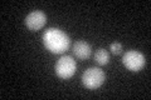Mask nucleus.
Segmentation results:
<instances>
[{"mask_svg":"<svg viewBox=\"0 0 151 100\" xmlns=\"http://www.w3.org/2000/svg\"><path fill=\"white\" fill-rule=\"evenodd\" d=\"M47 23V15L40 11V10H35V11H32L27 15L25 18V25L29 30L33 31H37V30H40Z\"/></svg>","mask_w":151,"mask_h":100,"instance_id":"obj_5","label":"nucleus"},{"mask_svg":"<svg viewBox=\"0 0 151 100\" xmlns=\"http://www.w3.org/2000/svg\"><path fill=\"white\" fill-rule=\"evenodd\" d=\"M91 46H89L88 43L83 41V40H79L74 44L73 46V54L77 56L78 59L81 60H86L91 56Z\"/></svg>","mask_w":151,"mask_h":100,"instance_id":"obj_6","label":"nucleus"},{"mask_svg":"<svg viewBox=\"0 0 151 100\" xmlns=\"http://www.w3.org/2000/svg\"><path fill=\"white\" fill-rule=\"evenodd\" d=\"M43 44L52 54H63L69 49L70 39L60 29L49 28L43 34Z\"/></svg>","mask_w":151,"mask_h":100,"instance_id":"obj_1","label":"nucleus"},{"mask_svg":"<svg viewBox=\"0 0 151 100\" xmlns=\"http://www.w3.org/2000/svg\"><path fill=\"white\" fill-rule=\"evenodd\" d=\"M122 64L126 66V69L137 73V71L144 69V66L146 65V59L144 54L140 53V51L129 50L122 58Z\"/></svg>","mask_w":151,"mask_h":100,"instance_id":"obj_3","label":"nucleus"},{"mask_svg":"<svg viewBox=\"0 0 151 100\" xmlns=\"http://www.w3.org/2000/svg\"><path fill=\"white\" fill-rule=\"evenodd\" d=\"M106 75L100 68H89L82 74V84L89 90L97 89L105 83Z\"/></svg>","mask_w":151,"mask_h":100,"instance_id":"obj_2","label":"nucleus"},{"mask_svg":"<svg viewBox=\"0 0 151 100\" xmlns=\"http://www.w3.org/2000/svg\"><path fill=\"white\" fill-rule=\"evenodd\" d=\"M76 69H77L76 60L69 55H63L55 64V73L62 79L72 78L76 73Z\"/></svg>","mask_w":151,"mask_h":100,"instance_id":"obj_4","label":"nucleus"},{"mask_svg":"<svg viewBox=\"0 0 151 100\" xmlns=\"http://www.w3.org/2000/svg\"><path fill=\"white\" fill-rule=\"evenodd\" d=\"M94 60L100 65H106V64H108V61H110V54H108V51L105 49H98L96 51V55H94Z\"/></svg>","mask_w":151,"mask_h":100,"instance_id":"obj_7","label":"nucleus"},{"mask_svg":"<svg viewBox=\"0 0 151 100\" xmlns=\"http://www.w3.org/2000/svg\"><path fill=\"white\" fill-rule=\"evenodd\" d=\"M110 50L112 51V54L115 55H119L122 53V45L120 43H112L111 46H110Z\"/></svg>","mask_w":151,"mask_h":100,"instance_id":"obj_8","label":"nucleus"}]
</instances>
